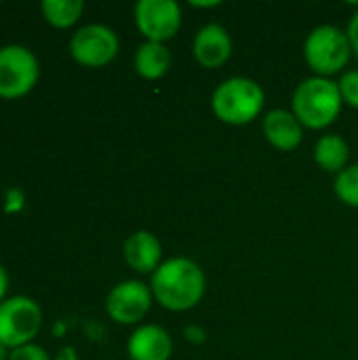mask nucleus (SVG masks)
I'll use <instances>...</instances> for the list:
<instances>
[{
    "mask_svg": "<svg viewBox=\"0 0 358 360\" xmlns=\"http://www.w3.org/2000/svg\"><path fill=\"white\" fill-rule=\"evenodd\" d=\"M82 0H42L40 11L44 19L59 30L72 27L82 15Z\"/></svg>",
    "mask_w": 358,
    "mask_h": 360,
    "instance_id": "dca6fc26",
    "label": "nucleus"
},
{
    "mask_svg": "<svg viewBox=\"0 0 358 360\" xmlns=\"http://www.w3.org/2000/svg\"><path fill=\"white\" fill-rule=\"evenodd\" d=\"M6 289H8V274H6V270L0 266V304L6 300L4 295H6Z\"/></svg>",
    "mask_w": 358,
    "mask_h": 360,
    "instance_id": "4be33fe9",
    "label": "nucleus"
},
{
    "mask_svg": "<svg viewBox=\"0 0 358 360\" xmlns=\"http://www.w3.org/2000/svg\"><path fill=\"white\" fill-rule=\"evenodd\" d=\"M152 306V289L139 281H124L116 285L108 300L106 310L110 319L118 325H135L139 323Z\"/></svg>",
    "mask_w": 358,
    "mask_h": 360,
    "instance_id": "1a4fd4ad",
    "label": "nucleus"
},
{
    "mask_svg": "<svg viewBox=\"0 0 358 360\" xmlns=\"http://www.w3.org/2000/svg\"><path fill=\"white\" fill-rule=\"evenodd\" d=\"M42 327V310L40 306L25 295L6 297L0 304V342L15 350L38 335Z\"/></svg>",
    "mask_w": 358,
    "mask_h": 360,
    "instance_id": "39448f33",
    "label": "nucleus"
},
{
    "mask_svg": "<svg viewBox=\"0 0 358 360\" xmlns=\"http://www.w3.org/2000/svg\"><path fill=\"white\" fill-rule=\"evenodd\" d=\"M213 112L226 124H249L264 108V91L251 78H228L213 93Z\"/></svg>",
    "mask_w": 358,
    "mask_h": 360,
    "instance_id": "7ed1b4c3",
    "label": "nucleus"
},
{
    "mask_svg": "<svg viewBox=\"0 0 358 360\" xmlns=\"http://www.w3.org/2000/svg\"><path fill=\"white\" fill-rule=\"evenodd\" d=\"M340 84L329 78H308L293 93V114L308 129L329 127L342 110Z\"/></svg>",
    "mask_w": 358,
    "mask_h": 360,
    "instance_id": "f03ea898",
    "label": "nucleus"
},
{
    "mask_svg": "<svg viewBox=\"0 0 358 360\" xmlns=\"http://www.w3.org/2000/svg\"><path fill=\"white\" fill-rule=\"evenodd\" d=\"M131 360H169L173 352V342L162 327L143 325L133 331L127 346Z\"/></svg>",
    "mask_w": 358,
    "mask_h": 360,
    "instance_id": "9d476101",
    "label": "nucleus"
},
{
    "mask_svg": "<svg viewBox=\"0 0 358 360\" xmlns=\"http://www.w3.org/2000/svg\"><path fill=\"white\" fill-rule=\"evenodd\" d=\"M0 360H8V348L0 342Z\"/></svg>",
    "mask_w": 358,
    "mask_h": 360,
    "instance_id": "393cba45",
    "label": "nucleus"
},
{
    "mask_svg": "<svg viewBox=\"0 0 358 360\" xmlns=\"http://www.w3.org/2000/svg\"><path fill=\"white\" fill-rule=\"evenodd\" d=\"M160 255H162L160 243L152 232L139 230L131 234L124 243V259L139 274L156 272L160 266Z\"/></svg>",
    "mask_w": 358,
    "mask_h": 360,
    "instance_id": "ddd939ff",
    "label": "nucleus"
},
{
    "mask_svg": "<svg viewBox=\"0 0 358 360\" xmlns=\"http://www.w3.org/2000/svg\"><path fill=\"white\" fill-rule=\"evenodd\" d=\"M135 23L148 42L165 44L181 25V8L173 0H139L135 4Z\"/></svg>",
    "mask_w": 358,
    "mask_h": 360,
    "instance_id": "6e6552de",
    "label": "nucleus"
},
{
    "mask_svg": "<svg viewBox=\"0 0 358 360\" xmlns=\"http://www.w3.org/2000/svg\"><path fill=\"white\" fill-rule=\"evenodd\" d=\"M205 272L186 257H173L158 266L152 274V295L154 300L171 310L186 312L192 310L205 295Z\"/></svg>",
    "mask_w": 358,
    "mask_h": 360,
    "instance_id": "f257e3e1",
    "label": "nucleus"
},
{
    "mask_svg": "<svg viewBox=\"0 0 358 360\" xmlns=\"http://www.w3.org/2000/svg\"><path fill=\"white\" fill-rule=\"evenodd\" d=\"M348 40H350V46H352V51L357 53L358 57V13L352 17V21H350V25H348Z\"/></svg>",
    "mask_w": 358,
    "mask_h": 360,
    "instance_id": "aec40b11",
    "label": "nucleus"
},
{
    "mask_svg": "<svg viewBox=\"0 0 358 360\" xmlns=\"http://www.w3.org/2000/svg\"><path fill=\"white\" fill-rule=\"evenodd\" d=\"M192 6H198V8H209V6H219V2L217 0H213V2H190Z\"/></svg>",
    "mask_w": 358,
    "mask_h": 360,
    "instance_id": "b1692460",
    "label": "nucleus"
},
{
    "mask_svg": "<svg viewBox=\"0 0 358 360\" xmlns=\"http://www.w3.org/2000/svg\"><path fill=\"white\" fill-rule=\"evenodd\" d=\"M335 194L348 207H357L358 209V165L346 167L342 173H338Z\"/></svg>",
    "mask_w": 358,
    "mask_h": 360,
    "instance_id": "f3484780",
    "label": "nucleus"
},
{
    "mask_svg": "<svg viewBox=\"0 0 358 360\" xmlns=\"http://www.w3.org/2000/svg\"><path fill=\"white\" fill-rule=\"evenodd\" d=\"M230 53H232V40L228 32L217 23L205 25L194 38V57L205 68L213 70L224 65L230 59Z\"/></svg>",
    "mask_w": 358,
    "mask_h": 360,
    "instance_id": "9b49d317",
    "label": "nucleus"
},
{
    "mask_svg": "<svg viewBox=\"0 0 358 360\" xmlns=\"http://www.w3.org/2000/svg\"><path fill=\"white\" fill-rule=\"evenodd\" d=\"M40 76L36 55L23 44H6L0 49V97L19 99L27 95Z\"/></svg>",
    "mask_w": 358,
    "mask_h": 360,
    "instance_id": "423d86ee",
    "label": "nucleus"
},
{
    "mask_svg": "<svg viewBox=\"0 0 358 360\" xmlns=\"http://www.w3.org/2000/svg\"><path fill=\"white\" fill-rule=\"evenodd\" d=\"M264 135L276 150L291 152L302 143V122L287 110H272L264 118Z\"/></svg>",
    "mask_w": 358,
    "mask_h": 360,
    "instance_id": "f8f14e48",
    "label": "nucleus"
},
{
    "mask_svg": "<svg viewBox=\"0 0 358 360\" xmlns=\"http://www.w3.org/2000/svg\"><path fill=\"white\" fill-rule=\"evenodd\" d=\"M8 360H51V359H49V354H46V350H44V348H40V346H36V344H25V346H21V348L11 350Z\"/></svg>",
    "mask_w": 358,
    "mask_h": 360,
    "instance_id": "6ab92c4d",
    "label": "nucleus"
},
{
    "mask_svg": "<svg viewBox=\"0 0 358 360\" xmlns=\"http://www.w3.org/2000/svg\"><path fill=\"white\" fill-rule=\"evenodd\" d=\"M184 335H186L188 342H192V344H203V342L207 340V333H205L200 327H188V329L184 331Z\"/></svg>",
    "mask_w": 358,
    "mask_h": 360,
    "instance_id": "412c9836",
    "label": "nucleus"
},
{
    "mask_svg": "<svg viewBox=\"0 0 358 360\" xmlns=\"http://www.w3.org/2000/svg\"><path fill=\"white\" fill-rule=\"evenodd\" d=\"M352 46L348 34L335 25H319L314 27L304 44L306 63L317 72V76L327 78L342 68H346L350 59Z\"/></svg>",
    "mask_w": 358,
    "mask_h": 360,
    "instance_id": "20e7f679",
    "label": "nucleus"
},
{
    "mask_svg": "<svg viewBox=\"0 0 358 360\" xmlns=\"http://www.w3.org/2000/svg\"><path fill=\"white\" fill-rule=\"evenodd\" d=\"M169 65H171V53L160 42H143L135 53V70L146 80L162 78Z\"/></svg>",
    "mask_w": 358,
    "mask_h": 360,
    "instance_id": "4468645a",
    "label": "nucleus"
},
{
    "mask_svg": "<svg viewBox=\"0 0 358 360\" xmlns=\"http://www.w3.org/2000/svg\"><path fill=\"white\" fill-rule=\"evenodd\" d=\"M120 42L112 27L91 23L80 27L70 40V53L74 61L84 68H101L118 55Z\"/></svg>",
    "mask_w": 358,
    "mask_h": 360,
    "instance_id": "0eeeda50",
    "label": "nucleus"
},
{
    "mask_svg": "<svg viewBox=\"0 0 358 360\" xmlns=\"http://www.w3.org/2000/svg\"><path fill=\"white\" fill-rule=\"evenodd\" d=\"M57 360H76V354H74V350H72V348H63V350L59 352Z\"/></svg>",
    "mask_w": 358,
    "mask_h": 360,
    "instance_id": "5701e85b",
    "label": "nucleus"
},
{
    "mask_svg": "<svg viewBox=\"0 0 358 360\" xmlns=\"http://www.w3.org/2000/svg\"><path fill=\"white\" fill-rule=\"evenodd\" d=\"M340 93L344 103L350 108H358V70L346 72L340 80Z\"/></svg>",
    "mask_w": 358,
    "mask_h": 360,
    "instance_id": "a211bd4d",
    "label": "nucleus"
},
{
    "mask_svg": "<svg viewBox=\"0 0 358 360\" xmlns=\"http://www.w3.org/2000/svg\"><path fill=\"white\" fill-rule=\"evenodd\" d=\"M350 150L340 135H323L314 148V160L321 169L329 173H342L346 169Z\"/></svg>",
    "mask_w": 358,
    "mask_h": 360,
    "instance_id": "2eb2a0df",
    "label": "nucleus"
}]
</instances>
